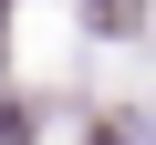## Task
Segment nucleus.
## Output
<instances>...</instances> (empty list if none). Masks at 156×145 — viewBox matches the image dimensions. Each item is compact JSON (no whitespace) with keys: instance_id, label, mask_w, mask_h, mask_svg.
<instances>
[{"instance_id":"nucleus-2","label":"nucleus","mask_w":156,"mask_h":145,"mask_svg":"<svg viewBox=\"0 0 156 145\" xmlns=\"http://www.w3.org/2000/svg\"><path fill=\"white\" fill-rule=\"evenodd\" d=\"M0 31H11V0H0Z\"/></svg>"},{"instance_id":"nucleus-1","label":"nucleus","mask_w":156,"mask_h":145,"mask_svg":"<svg viewBox=\"0 0 156 145\" xmlns=\"http://www.w3.org/2000/svg\"><path fill=\"white\" fill-rule=\"evenodd\" d=\"M83 21H94L104 42H125V31H146V0H83Z\"/></svg>"}]
</instances>
